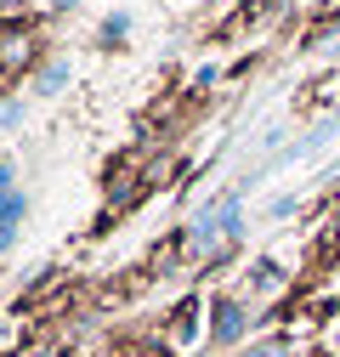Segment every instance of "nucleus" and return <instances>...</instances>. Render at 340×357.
<instances>
[{
  "label": "nucleus",
  "mask_w": 340,
  "mask_h": 357,
  "mask_svg": "<svg viewBox=\"0 0 340 357\" xmlns=\"http://www.w3.org/2000/svg\"><path fill=\"white\" fill-rule=\"evenodd\" d=\"M244 329H249L244 301H216V312H210V340H216V346H238Z\"/></svg>",
  "instance_id": "f257e3e1"
},
{
  "label": "nucleus",
  "mask_w": 340,
  "mask_h": 357,
  "mask_svg": "<svg viewBox=\"0 0 340 357\" xmlns=\"http://www.w3.org/2000/svg\"><path fill=\"white\" fill-rule=\"evenodd\" d=\"M210 215H216V233H222V238H238V233H244V210H238V193H222L216 204H210Z\"/></svg>",
  "instance_id": "f03ea898"
},
{
  "label": "nucleus",
  "mask_w": 340,
  "mask_h": 357,
  "mask_svg": "<svg viewBox=\"0 0 340 357\" xmlns=\"http://www.w3.org/2000/svg\"><path fill=\"white\" fill-rule=\"evenodd\" d=\"M278 284H284V266L278 261H255L249 266V295H272Z\"/></svg>",
  "instance_id": "7ed1b4c3"
},
{
  "label": "nucleus",
  "mask_w": 340,
  "mask_h": 357,
  "mask_svg": "<svg viewBox=\"0 0 340 357\" xmlns=\"http://www.w3.org/2000/svg\"><path fill=\"white\" fill-rule=\"evenodd\" d=\"M68 74H74L68 63H46V68H40V79H34V91H40V97H57L63 85H68Z\"/></svg>",
  "instance_id": "20e7f679"
},
{
  "label": "nucleus",
  "mask_w": 340,
  "mask_h": 357,
  "mask_svg": "<svg viewBox=\"0 0 340 357\" xmlns=\"http://www.w3.org/2000/svg\"><path fill=\"white\" fill-rule=\"evenodd\" d=\"M131 34V12H114V17H102V40L114 46V40H125Z\"/></svg>",
  "instance_id": "39448f33"
},
{
  "label": "nucleus",
  "mask_w": 340,
  "mask_h": 357,
  "mask_svg": "<svg viewBox=\"0 0 340 357\" xmlns=\"http://www.w3.org/2000/svg\"><path fill=\"white\" fill-rule=\"evenodd\" d=\"M17 238H23V221L0 215V255H12V250H17Z\"/></svg>",
  "instance_id": "423d86ee"
},
{
  "label": "nucleus",
  "mask_w": 340,
  "mask_h": 357,
  "mask_svg": "<svg viewBox=\"0 0 340 357\" xmlns=\"http://www.w3.org/2000/svg\"><path fill=\"white\" fill-rule=\"evenodd\" d=\"M244 357H289V346L284 340H261V346H249Z\"/></svg>",
  "instance_id": "0eeeda50"
},
{
  "label": "nucleus",
  "mask_w": 340,
  "mask_h": 357,
  "mask_svg": "<svg viewBox=\"0 0 340 357\" xmlns=\"http://www.w3.org/2000/svg\"><path fill=\"white\" fill-rule=\"evenodd\" d=\"M17 119H23V108H17V102H0V130H12Z\"/></svg>",
  "instance_id": "6e6552de"
},
{
  "label": "nucleus",
  "mask_w": 340,
  "mask_h": 357,
  "mask_svg": "<svg viewBox=\"0 0 340 357\" xmlns=\"http://www.w3.org/2000/svg\"><path fill=\"white\" fill-rule=\"evenodd\" d=\"M12 188H17V170H12L6 159H0V193H12Z\"/></svg>",
  "instance_id": "1a4fd4ad"
},
{
  "label": "nucleus",
  "mask_w": 340,
  "mask_h": 357,
  "mask_svg": "<svg viewBox=\"0 0 340 357\" xmlns=\"http://www.w3.org/2000/svg\"><path fill=\"white\" fill-rule=\"evenodd\" d=\"M52 6H57V12H74V6H79V0H52Z\"/></svg>",
  "instance_id": "9d476101"
}]
</instances>
